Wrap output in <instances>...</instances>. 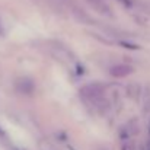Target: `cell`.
<instances>
[{
	"instance_id": "cell-4",
	"label": "cell",
	"mask_w": 150,
	"mask_h": 150,
	"mask_svg": "<svg viewBox=\"0 0 150 150\" xmlns=\"http://www.w3.org/2000/svg\"><path fill=\"white\" fill-rule=\"evenodd\" d=\"M144 111L146 112L150 111V88H146L144 92Z\"/></svg>"
},
{
	"instance_id": "cell-1",
	"label": "cell",
	"mask_w": 150,
	"mask_h": 150,
	"mask_svg": "<svg viewBox=\"0 0 150 150\" xmlns=\"http://www.w3.org/2000/svg\"><path fill=\"white\" fill-rule=\"evenodd\" d=\"M79 95L85 102H88L93 106H98V108H100V105H103L106 100L105 99V86L98 82L88 83V85L82 86L79 91Z\"/></svg>"
},
{
	"instance_id": "cell-2",
	"label": "cell",
	"mask_w": 150,
	"mask_h": 150,
	"mask_svg": "<svg viewBox=\"0 0 150 150\" xmlns=\"http://www.w3.org/2000/svg\"><path fill=\"white\" fill-rule=\"evenodd\" d=\"M134 71V69H133V66H130V64H125V63H121V64H115V66H112L111 69H109V74L112 76V77H127L128 74H131Z\"/></svg>"
},
{
	"instance_id": "cell-3",
	"label": "cell",
	"mask_w": 150,
	"mask_h": 150,
	"mask_svg": "<svg viewBox=\"0 0 150 150\" xmlns=\"http://www.w3.org/2000/svg\"><path fill=\"white\" fill-rule=\"evenodd\" d=\"M88 3H89L95 10H98L99 13H102V15H108V16L112 15L111 7H109V4H108V0H88Z\"/></svg>"
},
{
	"instance_id": "cell-5",
	"label": "cell",
	"mask_w": 150,
	"mask_h": 150,
	"mask_svg": "<svg viewBox=\"0 0 150 150\" xmlns=\"http://www.w3.org/2000/svg\"><path fill=\"white\" fill-rule=\"evenodd\" d=\"M121 4H124L125 7H133V4H134V0H118Z\"/></svg>"
}]
</instances>
